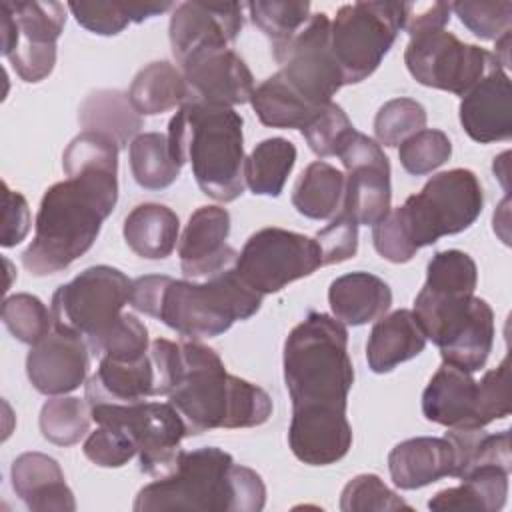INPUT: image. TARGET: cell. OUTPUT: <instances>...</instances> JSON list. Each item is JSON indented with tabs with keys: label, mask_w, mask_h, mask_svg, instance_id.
Segmentation results:
<instances>
[{
	"label": "cell",
	"mask_w": 512,
	"mask_h": 512,
	"mask_svg": "<svg viewBox=\"0 0 512 512\" xmlns=\"http://www.w3.org/2000/svg\"><path fill=\"white\" fill-rule=\"evenodd\" d=\"M118 152L106 136L84 130L66 146L62 168L68 178L44 192L34 240L22 252L30 274H56L92 248L118 202Z\"/></svg>",
	"instance_id": "cell-1"
},
{
	"label": "cell",
	"mask_w": 512,
	"mask_h": 512,
	"mask_svg": "<svg viewBox=\"0 0 512 512\" xmlns=\"http://www.w3.org/2000/svg\"><path fill=\"white\" fill-rule=\"evenodd\" d=\"M168 402L188 436L214 428H254L272 416V398L260 386L228 374L218 352L196 340L178 342Z\"/></svg>",
	"instance_id": "cell-2"
},
{
	"label": "cell",
	"mask_w": 512,
	"mask_h": 512,
	"mask_svg": "<svg viewBox=\"0 0 512 512\" xmlns=\"http://www.w3.org/2000/svg\"><path fill=\"white\" fill-rule=\"evenodd\" d=\"M130 306L178 334L198 340L220 336L234 322L254 316L262 306V294L252 290L232 266L206 282L162 274L140 276L132 280Z\"/></svg>",
	"instance_id": "cell-3"
},
{
	"label": "cell",
	"mask_w": 512,
	"mask_h": 512,
	"mask_svg": "<svg viewBox=\"0 0 512 512\" xmlns=\"http://www.w3.org/2000/svg\"><path fill=\"white\" fill-rule=\"evenodd\" d=\"M482 206V186L472 170L440 172L372 226L374 248L388 262H410L420 248L470 228L482 214Z\"/></svg>",
	"instance_id": "cell-4"
},
{
	"label": "cell",
	"mask_w": 512,
	"mask_h": 512,
	"mask_svg": "<svg viewBox=\"0 0 512 512\" xmlns=\"http://www.w3.org/2000/svg\"><path fill=\"white\" fill-rule=\"evenodd\" d=\"M264 504L266 486L258 472L236 464L216 446H204L182 450L176 468L146 484L132 508L136 512H260Z\"/></svg>",
	"instance_id": "cell-5"
},
{
	"label": "cell",
	"mask_w": 512,
	"mask_h": 512,
	"mask_svg": "<svg viewBox=\"0 0 512 512\" xmlns=\"http://www.w3.org/2000/svg\"><path fill=\"white\" fill-rule=\"evenodd\" d=\"M284 382L292 416L346 414L354 384L346 326L324 312H308L284 342Z\"/></svg>",
	"instance_id": "cell-6"
},
{
	"label": "cell",
	"mask_w": 512,
	"mask_h": 512,
	"mask_svg": "<svg viewBox=\"0 0 512 512\" xmlns=\"http://www.w3.org/2000/svg\"><path fill=\"white\" fill-rule=\"evenodd\" d=\"M244 118L228 106L188 100L168 124V144L176 162L190 164L198 188L232 202L244 192Z\"/></svg>",
	"instance_id": "cell-7"
},
{
	"label": "cell",
	"mask_w": 512,
	"mask_h": 512,
	"mask_svg": "<svg viewBox=\"0 0 512 512\" xmlns=\"http://www.w3.org/2000/svg\"><path fill=\"white\" fill-rule=\"evenodd\" d=\"M412 312L440 348L442 362L466 372L484 368L494 344V312L486 300L470 290L424 282Z\"/></svg>",
	"instance_id": "cell-8"
},
{
	"label": "cell",
	"mask_w": 512,
	"mask_h": 512,
	"mask_svg": "<svg viewBox=\"0 0 512 512\" xmlns=\"http://www.w3.org/2000/svg\"><path fill=\"white\" fill-rule=\"evenodd\" d=\"M130 292L132 280L118 268L90 266L54 292V326L80 336L90 354H102L106 340L124 320L122 308L130 302Z\"/></svg>",
	"instance_id": "cell-9"
},
{
	"label": "cell",
	"mask_w": 512,
	"mask_h": 512,
	"mask_svg": "<svg viewBox=\"0 0 512 512\" xmlns=\"http://www.w3.org/2000/svg\"><path fill=\"white\" fill-rule=\"evenodd\" d=\"M406 2H352L330 22V48L344 84L366 80L402 30Z\"/></svg>",
	"instance_id": "cell-10"
},
{
	"label": "cell",
	"mask_w": 512,
	"mask_h": 512,
	"mask_svg": "<svg viewBox=\"0 0 512 512\" xmlns=\"http://www.w3.org/2000/svg\"><path fill=\"white\" fill-rule=\"evenodd\" d=\"M322 266L316 238L284 230L262 228L240 250L234 270L258 294H274L290 282L310 276Z\"/></svg>",
	"instance_id": "cell-11"
},
{
	"label": "cell",
	"mask_w": 512,
	"mask_h": 512,
	"mask_svg": "<svg viewBox=\"0 0 512 512\" xmlns=\"http://www.w3.org/2000/svg\"><path fill=\"white\" fill-rule=\"evenodd\" d=\"M90 408L96 424H116L130 434L144 474L162 478L176 468L182 454L180 442L188 436V430L170 402L144 400L136 404H96Z\"/></svg>",
	"instance_id": "cell-12"
},
{
	"label": "cell",
	"mask_w": 512,
	"mask_h": 512,
	"mask_svg": "<svg viewBox=\"0 0 512 512\" xmlns=\"http://www.w3.org/2000/svg\"><path fill=\"white\" fill-rule=\"evenodd\" d=\"M404 64L418 84L456 96L470 92L492 68L500 66L492 52L476 44H464L446 30L410 38Z\"/></svg>",
	"instance_id": "cell-13"
},
{
	"label": "cell",
	"mask_w": 512,
	"mask_h": 512,
	"mask_svg": "<svg viewBox=\"0 0 512 512\" xmlns=\"http://www.w3.org/2000/svg\"><path fill=\"white\" fill-rule=\"evenodd\" d=\"M272 54L280 64L278 74L314 108L330 104L332 96L344 86L330 48V18L324 12L310 14L300 32Z\"/></svg>",
	"instance_id": "cell-14"
},
{
	"label": "cell",
	"mask_w": 512,
	"mask_h": 512,
	"mask_svg": "<svg viewBox=\"0 0 512 512\" xmlns=\"http://www.w3.org/2000/svg\"><path fill=\"white\" fill-rule=\"evenodd\" d=\"M338 158L346 168L342 210L358 226H374L390 212V162L376 140L354 132Z\"/></svg>",
	"instance_id": "cell-15"
},
{
	"label": "cell",
	"mask_w": 512,
	"mask_h": 512,
	"mask_svg": "<svg viewBox=\"0 0 512 512\" xmlns=\"http://www.w3.org/2000/svg\"><path fill=\"white\" fill-rule=\"evenodd\" d=\"M18 28V42L6 56L24 82H40L54 70L56 40L66 24V8L60 2L4 0Z\"/></svg>",
	"instance_id": "cell-16"
},
{
	"label": "cell",
	"mask_w": 512,
	"mask_h": 512,
	"mask_svg": "<svg viewBox=\"0 0 512 512\" xmlns=\"http://www.w3.org/2000/svg\"><path fill=\"white\" fill-rule=\"evenodd\" d=\"M244 26L238 2H182L170 16V46L178 64L206 50L232 44Z\"/></svg>",
	"instance_id": "cell-17"
},
{
	"label": "cell",
	"mask_w": 512,
	"mask_h": 512,
	"mask_svg": "<svg viewBox=\"0 0 512 512\" xmlns=\"http://www.w3.org/2000/svg\"><path fill=\"white\" fill-rule=\"evenodd\" d=\"M90 368L88 344L62 328L52 326L26 356V374L30 384L46 396H64L86 382Z\"/></svg>",
	"instance_id": "cell-18"
},
{
	"label": "cell",
	"mask_w": 512,
	"mask_h": 512,
	"mask_svg": "<svg viewBox=\"0 0 512 512\" xmlns=\"http://www.w3.org/2000/svg\"><path fill=\"white\" fill-rule=\"evenodd\" d=\"M180 66L192 100L234 108L252 98L254 76L246 62L230 48L198 52Z\"/></svg>",
	"instance_id": "cell-19"
},
{
	"label": "cell",
	"mask_w": 512,
	"mask_h": 512,
	"mask_svg": "<svg viewBox=\"0 0 512 512\" xmlns=\"http://www.w3.org/2000/svg\"><path fill=\"white\" fill-rule=\"evenodd\" d=\"M230 214L222 206H200L188 218L178 256L184 276H214L236 264L238 252L226 244Z\"/></svg>",
	"instance_id": "cell-20"
},
{
	"label": "cell",
	"mask_w": 512,
	"mask_h": 512,
	"mask_svg": "<svg viewBox=\"0 0 512 512\" xmlns=\"http://www.w3.org/2000/svg\"><path fill=\"white\" fill-rule=\"evenodd\" d=\"M426 420L448 428H484L480 382L458 366L442 362L422 392Z\"/></svg>",
	"instance_id": "cell-21"
},
{
	"label": "cell",
	"mask_w": 512,
	"mask_h": 512,
	"mask_svg": "<svg viewBox=\"0 0 512 512\" xmlns=\"http://www.w3.org/2000/svg\"><path fill=\"white\" fill-rule=\"evenodd\" d=\"M460 124L480 144L506 142L512 136V88L504 68H492L460 100Z\"/></svg>",
	"instance_id": "cell-22"
},
{
	"label": "cell",
	"mask_w": 512,
	"mask_h": 512,
	"mask_svg": "<svg viewBox=\"0 0 512 512\" xmlns=\"http://www.w3.org/2000/svg\"><path fill=\"white\" fill-rule=\"evenodd\" d=\"M90 406L96 404H136L152 396H162V382L150 350L136 360L102 356L96 372L84 388Z\"/></svg>",
	"instance_id": "cell-23"
},
{
	"label": "cell",
	"mask_w": 512,
	"mask_h": 512,
	"mask_svg": "<svg viewBox=\"0 0 512 512\" xmlns=\"http://www.w3.org/2000/svg\"><path fill=\"white\" fill-rule=\"evenodd\" d=\"M16 496L34 512H74L76 500L60 464L42 452L20 454L10 468Z\"/></svg>",
	"instance_id": "cell-24"
},
{
	"label": "cell",
	"mask_w": 512,
	"mask_h": 512,
	"mask_svg": "<svg viewBox=\"0 0 512 512\" xmlns=\"http://www.w3.org/2000/svg\"><path fill=\"white\" fill-rule=\"evenodd\" d=\"M392 482L402 490L428 486L454 472V450L448 438L418 436L396 444L388 454Z\"/></svg>",
	"instance_id": "cell-25"
},
{
	"label": "cell",
	"mask_w": 512,
	"mask_h": 512,
	"mask_svg": "<svg viewBox=\"0 0 512 512\" xmlns=\"http://www.w3.org/2000/svg\"><path fill=\"white\" fill-rule=\"evenodd\" d=\"M288 444L300 462L328 466L348 454L352 446V426L346 414L292 416Z\"/></svg>",
	"instance_id": "cell-26"
},
{
	"label": "cell",
	"mask_w": 512,
	"mask_h": 512,
	"mask_svg": "<svg viewBox=\"0 0 512 512\" xmlns=\"http://www.w3.org/2000/svg\"><path fill=\"white\" fill-rule=\"evenodd\" d=\"M426 334L412 310H394L376 320L366 342V360L372 372L386 374L398 364L416 358L426 346Z\"/></svg>",
	"instance_id": "cell-27"
},
{
	"label": "cell",
	"mask_w": 512,
	"mask_h": 512,
	"mask_svg": "<svg viewBox=\"0 0 512 512\" xmlns=\"http://www.w3.org/2000/svg\"><path fill=\"white\" fill-rule=\"evenodd\" d=\"M328 304L334 318L342 324L362 326L388 312L392 306V290L376 274L350 272L330 284Z\"/></svg>",
	"instance_id": "cell-28"
},
{
	"label": "cell",
	"mask_w": 512,
	"mask_h": 512,
	"mask_svg": "<svg viewBox=\"0 0 512 512\" xmlns=\"http://www.w3.org/2000/svg\"><path fill=\"white\" fill-rule=\"evenodd\" d=\"M78 122L84 132L106 136L118 148L128 146V140H134L142 128V116L132 106L128 94L108 88L94 90L82 100Z\"/></svg>",
	"instance_id": "cell-29"
},
{
	"label": "cell",
	"mask_w": 512,
	"mask_h": 512,
	"mask_svg": "<svg viewBox=\"0 0 512 512\" xmlns=\"http://www.w3.org/2000/svg\"><path fill=\"white\" fill-rule=\"evenodd\" d=\"M510 472L500 466H480L462 476V484L436 492L428 500L430 510L498 512L506 504Z\"/></svg>",
	"instance_id": "cell-30"
},
{
	"label": "cell",
	"mask_w": 512,
	"mask_h": 512,
	"mask_svg": "<svg viewBox=\"0 0 512 512\" xmlns=\"http://www.w3.org/2000/svg\"><path fill=\"white\" fill-rule=\"evenodd\" d=\"M180 220L176 212L164 204L146 202L132 208L124 220V240L140 258L162 260L176 248Z\"/></svg>",
	"instance_id": "cell-31"
},
{
	"label": "cell",
	"mask_w": 512,
	"mask_h": 512,
	"mask_svg": "<svg viewBox=\"0 0 512 512\" xmlns=\"http://www.w3.org/2000/svg\"><path fill=\"white\" fill-rule=\"evenodd\" d=\"M128 98L140 116L164 114L192 100L184 74L170 62H150L134 76Z\"/></svg>",
	"instance_id": "cell-32"
},
{
	"label": "cell",
	"mask_w": 512,
	"mask_h": 512,
	"mask_svg": "<svg viewBox=\"0 0 512 512\" xmlns=\"http://www.w3.org/2000/svg\"><path fill=\"white\" fill-rule=\"evenodd\" d=\"M444 438H448L454 450V478H462L480 466L512 470L510 430L488 434L482 428H450Z\"/></svg>",
	"instance_id": "cell-33"
},
{
	"label": "cell",
	"mask_w": 512,
	"mask_h": 512,
	"mask_svg": "<svg viewBox=\"0 0 512 512\" xmlns=\"http://www.w3.org/2000/svg\"><path fill=\"white\" fill-rule=\"evenodd\" d=\"M346 176L328 162H312L296 180L292 206L312 220H326L336 214L344 196Z\"/></svg>",
	"instance_id": "cell-34"
},
{
	"label": "cell",
	"mask_w": 512,
	"mask_h": 512,
	"mask_svg": "<svg viewBox=\"0 0 512 512\" xmlns=\"http://www.w3.org/2000/svg\"><path fill=\"white\" fill-rule=\"evenodd\" d=\"M296 164V146L286 138H266L244 160V182L258 196H280Z\"/></svg>",
	"instance_id": "cell-35"
},
{
	"label": "cell",
	"mask_w": 512,
	"mask_h": 512,
	"mask_svg": "<svg viewBox=\"0 0 512 512\" xmlns=\"http://www.w3.org/2000/svg\"><path fill=\"white\" fill-rule=\"evenodd\" d=\"M250 104L264 126L270 128H304L320 110L298 96L276 72L254 88Z\"/></svg>",
	"instance_id": "cell-36"
},
{
	"label": "cell",
	"mask_w": 512,
	"mask_h": 512,
	"mask_svg": "<svg viewBox=\"0 0 512 512\" xmlns=\"http://www.w3.org/2000/svg\"><path fill=\"white\" fill-rule=\"evenodd\" d=\"M172 2H70L68 8L76 22L98 34L116 36L130 22H144L170 10Z\"/></svg>",
	"instance_id": "cell-37"
},
{
	"label": "cell",
	"mask_w": 512,
	"mask_h": 512,
	"mask_svg": "<svg viewBox=\"0 0 512 512\" xmlns=\"http://www.w3.org/2000/svg\"><path fill=\"white\" fill-rule=\"evenodd\" d=\"M128 152L132 176L142 188L162 190L180 176L182 166L172 156L166 134L142 132L130 142Z\"/></svg>",
	"instance_id": "cell-38"
},
{
	"label": "cell",
	"mask_w": 512,
	"mask_h": 512,
	"mask_svg": "<svg viewBox=\"0 0 512 512\" xmlns=\"http://www.w3.org/2000/svg\"><path fill=\"white\" fill-rule=\"evenodd\" d=\"M40 432L56 446H72L88 432L92 408L88 400L74 396H54L40 410Z\"/></svg>",
	"instance_id": "cell-39"
},
{
	"label": "cell",
	"mask_w": 512,
	"mask_h": 512,
	"mask_svg": "<svg viewBox=\"0 0 512 512\" xmlns=\"http://www.w3.org/2000/svg\"><path fill=\"white\" fill-rule=\"evenodd\" d=\"M254 26L272 42V50L286 46L310 20V2L256 0L246 4Z\"/></svg>",
	"instance_id": "cell-40"
},
{
	"label": "cell",
	"mask_w": 512,
	"mask_h": 512,
	"mask_svg": "<svg viewBox=\"0 0 512 512\" xmlns=\"http://www.w3.org/2000/svg\"><path fill=\"white\" fill-rule=\"evenodd\" d=\"M2 322L16 340L30 346L54 326L52 312L46 308V304L38 296L26 292L8 296L4 300Z\"/></svg>",
	"instance_id": "cell-41"
},
{
	"label": "cell",
	"mask_w": 512,
	"mask_h": 512,
	"mask_svg": "<svg viewBox=\"0 0 512 512\" xmlns=\"http://www.w3.org/2000/svg\"><path fill=\"white\" fill-rule=\"evenodd\" d=\"M300 132L316 156L328 158L340 154L356 128L352 126L342 106L330 102L322 106Z\"/></svg>",
	"instance_id": "cell-42"
},
{
	"label": "cell",
	"mask_w": 512,
	"mask_h": 512,
	"mask_svg": "<svg viewBox=\"0 0 512 512\" xmlns=\"http://www.w3.org/2000/svg\"><path fill=\"white\" fill-rule=\"evenodd\" d=\"M426 126V110L414 98H392L380 106L374 118L378 144L400 146Z\"/></svg>",
	"instance_id": "cell-43"
},
{
	"label": "cell",
	"mask_w": 512,
	"mask_h": 512,
	"mask_svg": "<svg viewBox=\"0 0 512 512\" xmlns=\"http://www.w3.org/2000/svg\"><path fill=\"white\" fill-rule=\"evenodd\" d=\"M452 154V142L446 132L436 128H422L406 138L398 148L400 164L408 174L424 176L440 168Z\"/></svg>",
	"instance_id": "cell-44"
},
{
	"label": "cell",
	"mask_w": 512,
	"mask_h": 512,
	"mask_svg": "<svg viewBox=\"0 0 512 512\" xmlns=\"http://www.w3.org/2000/svg\"><path fill=\"white\" fill-rule=\"evenodd\" d=\"M342 512H382V510H412L396 492H392L376 474H358L342 490Z\"/></svg>",
	"instance_id": "cell-45"
},
{
	"label": "cell",
	"mask_w": 512,
	"mask_h": 512,
	"mask_svg": "<svg viewBox=\"0 0 512 512\" xmlns=\"http://www.w3.org/2000/svg\"><path fill=\"white\" fill-rule=\"evenodd\" d=\"M450 8L456 12L460 22L480 40H498L510 32L512 24V2H454Z\"/></svg>",
	"instance_id": "cell-46"
},
{
	"label": "cell",
	"mask_w": 512,
	"mask_h": 512,
	"mask_svg": "<svg viewBox=\"0 0 512 512\" xmlns=\"http://www.w3.org/2000/svg\"><path fill=\"white\" fill-rule=\"evenodd\" d=\"M82 452L96 466L120 468L138 454V448L124 428L116 424H98V428L84 440Z\"/></svg>",
	"instance_id": "cell-47"
},
{
	"label": "cell",
	"mask_w": 512,
	"mask_h": 512,
	"mask_svg": "<svg viewBox=\"0 0 512 512\" xmlns=\"http://www.w3.org/2000/svg\"><path fill=\"white\" fill-rule=\"evenodd\" d=\"M316 242L322 252V266L350 260L358 252V224L344 212L316 234Z\"/></svg>",
	"instance_id": "cell-48"
},
{
	"label": "cell",
	"mask_w": 512,
	"mask_h": 512,
	"mask_svg": "<svg viewBox=\"0 0 512 512\" xmlns=\"http://www.w3.org/2000/svg\"><path fill=\"white\" fill-rule=\"evenodd\" d=\"M4 214H2V236L4 248L20 244L30 230V208L20 192H14L4 182Z\"/></svg>",
	"instance_id": "cell-49"
},
{
	"label": "cell",
	"mask_w": 512,
	"mask_h": 512,
	"mask_svg": "<svg viewBox=\"0 0 512 512\" xmlns=\"http://www.w3.org/2000/svg\"><path fill=\"white\" fill-rule=\"evenodd\" d=\"M450 4L448 2H432V4H414L406 2V14L402 22V30L408 32L410 38L444 30L450 22Z\"/></svg>",
	"instance_id": "cell-50"
},
{
	"label": "cell",
	"mask_w": 512,
	"mask_h": 512,
	"mask_svg": "<svg viewBox=\"0 0 512 512\" xmlns=\"http://www.w3.org/2000/svg\"><path fill=\"white\" fill-rule=\"evenodd\" d=\"M510 154L508 152H504V154H500L498 158H494V174L500 178V182H502V186L508 190V158Z\"/></svg>",
	"instance_id": "cell-51"
}]
</instances>
